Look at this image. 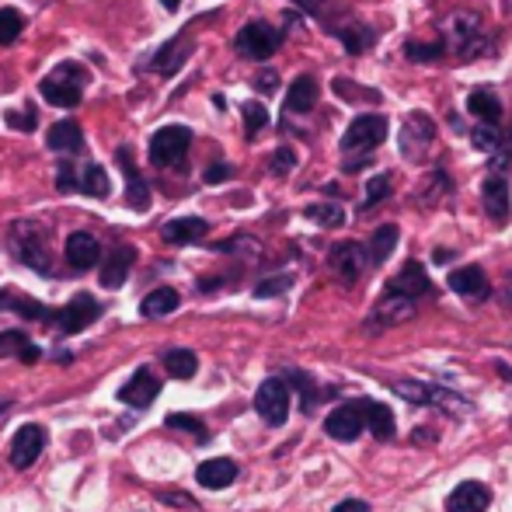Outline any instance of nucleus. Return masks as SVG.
Segmentation results:
<instances>
[{
    "label": "nucleus",
    "instance_id": "obj_1",
    "mask_svg": "<svg viewBox=\"0 0 512 512\" xmlns=\"http://www.w3.org/2000/svg\"><path fill=\"white\" fill-rule=\"evenodd\" d=\"M11 248L14 255L21 258L25 265H32L35 272H53V251L46 244V230L32 220H21L11 227Z\"/></svg>",
    "mask_w": 512,
    "mask_h": 512
},
{
    "label": "nucleus",
    "instance_id": "obj_2",
    "mask_svg": "<svg viewBox=\"0 0 512 512\" xmlns=\"http://www.w3.org/2000/svg\"><path fill=\"white\" fill-rule=\"evenodd\" d=\"M84 67L81 63H60L53 74L42 81V98L49 105H63V108H74L81 105V95H84Z\"/></svg>",
    "mask_w": 512,
    "mask_h": 512
},
{
    "label": "nucleus",
    "instance_id": "obj_3",
    "mask_svg": "<svg viewBox=\"0 0 512 512\" xmlns=\"http://www.w3.org/2000/svg\"><path fill=\"white\" fill-rule=\"evenodd\" d=\"M394 394H401L411 405H432V408H443L450 415H467L471 411V401H464L460 394L453 391H443V387H432V384H422V380H394Z\"/></svg>",
    "mask_w": 512,
    "mask_h": 512
},
{
    "label": "nucleus",
    "instance_id": "obj_4",
    "mask_svg": "<svg viewBox=\"0 0 512 512\" xmlns=\"http://www.w3.org/2000/svg\"><path fill=\"white\" fill-rule=\"evenodd\" d=\"M387 140V119L384 115H359L352 119V126L342 136V150L345 154L366 157L370 150H377Z\"/></svg>",
    "mask_w": 512,
    "mask_h": 512
},
{
    "label": "nucleus",
    "instance_id": "obj_5",
    "mask_svg": "<svg viewBox=\"0 0 512 512\" xmlns=\"http://www.w3.org/2000/svg\"><path fill=\"white\" fill-rule=\"evenodd\" d=\"M192 147V129L189 126H164L150 140V161L157 168H168V164H182V157Z\"/></svg>",
    "mask_w": 512,
    "mask_h": 512
},
{
    "label": "nucleus",
    "instance_id": "obj_6",
    "mask_svg": "<svg viewBox=\"0 0 512 512\" xmlns=\"http://www.w3.org/2000/svg\"><path fill=\"white\" fill-rule=\"evenodd\" d=\"M255 411L269 425H283L290 418V387L283 377H269L255 394Z\"/></svg>",
    "mask_w": 512,
    "mask_h": 512
},
{
    "label": "nucleus",
    "instance_id": "obj_7",
    "mask_svg": "<svg viewBox=\"0 0 512 512\" xmlns=\"http://www.w3.org/2000/svg\"><path fill=\"white\" fill-rule=\"evenodd\" d=\"M279 42H283V35L272 25H265V21H251V25H244L241 32H237V49H241V56H248V60H269L279 49Z\"/></svg>",
    "mask_w": 512,
    "mask_h": 512
},
{
    "label": "nucleus",
    "instance_id": "obj_8",
    "mask_svg": "<svg viewBox=\"0 0 512 512\" xmlns=\"http://www.w3.org/2000/svg\"><path fill=\"white\" fill-rule=\"evenodd\" d=\"M432 140H436V122L425 112H411L401 126V154L411 157V161H422L429 154Z\"/></svg>",
    "mask_w": 512,
    "mask_h": 512
},
{
    "label": "nucleus",
    "instance_id": "obj_9",
    "mask_svg": "<svg viewBox=\"0 0 512 512\" xmlns=\"http://www.w3.org/2000/svg\"><path fill=\"white\" fill-rule=\"evenodd\" d=\"M328 265H331V272H335V276L342 279L345 286H352V283H359V279H363V272H366V265H370V258H366L363 244L342 241V244H335V248H331Z\"/></svg>",
    "mask_w": 512,
    "mask_h": 512
},
{
    "label": "nucleus",
    "instance_id": "obj_10",
    "mask_svg": "<svg viewBox=\"0 0 512 512\" xmlns=\"http://www.w3.org/2000/svg\"><path fill=\"white\" fill-rule=\"evenodd\" d=\"M46 450V429L42 425H21L11 439V467L14 471H28Z\"/></svg>",
    "mask_w": 512,
    "mask_h": 512
},
{
    "label": "nucleus",
    "instance_id": "obj_11",
    "mask_svg": "<svg viewBox=\"0 0 512 512\" xmlns=\"http://www.w3.org/2000/svg\"><path fill=\"white\" fill-rule=\"evenodd\" d=\"M63 255H67V265L70 269H95L98 262H102V244H98L95 234H88V230H74V234L67 237V244H63Z\"/></svg>",
    "mask_w": 512,
    "mask_h": 512
},
{
    "label": "nucleus",
    "instance_id": "obj_12",
    "mask_svg": "<svg viewBox=\"0 0 512 512\" xmlns=\"http://www.w3.org/2000/svg\"><path fill=\"white\" fill-rule=\"evenodd\" d=\"M157 394H161V380H157L150 370H136L133 377L119 387V401L129 408H150Z\"/></svg>",
    "mask_w": 512,
    "mask_h": 512
},
{
    "label": "nucleus",
    "instance_id": "obj_13",
    "mask_svg": "<svg viewBox=\"0 0 512 512\" xmlns=\"http://www.w3.org/2000/svg\"><path fill=\"white\" fill-rule=\"evenodd\" d=\"M363 429L366 425H363V411H359V405H338L328 418H324V432H328L331 439H338V443H352V439H359Z\"/></svg>",
    "mask_w": 512,
    "mask_h": 512
},
{
    "label": "nucleus",
    "instance_id": "obj_14",
    "mask_svg": "<svg viewBox=\"0 0 512 512\" xmlns=\"http://www.w3.org/2000/svg\"><path fill=\"white\" fill-rule=\"evenodd\" d=\"M415 317V300L398 297V293H384L380 304L373 307L370 328H394V324H405Z\"/></svg>",
    "mask_w": 512,
    "mask_h": 512
},
{
    "label": "nucleus",
    "instance_id": "obj_15",
    "mask_svg": "<svg viewBox=\"0 0 512 512\" xmlns=\"http://www.w3.org/2000/svg\"><path fill=\"white\" fill-rule=\"evenodd\" d=\"M481 203H485V213L495 227H506L509 216H512V199H509L506 178H488V182L481 185Z\"/></svg>",
    "mask_w": 512,
    "mask_h": 512
},
{
    "label": "nucleus",
    "instance_id": "obj_16",
    "mask_svg": "<svg viewBox=\"0 0 512 512\" xmlns=\"http://www.w3.org/2000/svg\"><path fill=\"white\" fill-rule=\"evenodd\" d=\"M492 502V492L481 481H460L450 495H446V509L450 512H485Z\"/></svg>",
    "mask_w": 512,
    "mask_h": 512
},
{
    "label": "nucleus",
    "instance_id": "obj_17",
    "mask_svg": "<svg viewBox=\"0 0 512 512\" xmlns=\"http://www.w3.org/2000/svg\"><path fill=\"white\" fill-rule=\"evenodd\" d=\"M98 317V304H95V297H88V293H77L74 300H70L67 307L60 310V331L63 335H77V331H84L91 321Z\"/></svg>",
    "mask_w": 512,
    "mask_h": 512
},
{
    "label": "nucleus",
    "instance_id": "obj_18",
    "mask_svg": "<svg viewBox=\"0 0 512 512\" xmlns=\"http://www.w3.org/2000/svg\"><path fill=\"white\" fill-rule=\"evenodd\" d=\"M196 481L209 492H220V488L234 485L237 481V464L227 457H213V460H203V464L196 467Z\"/></svg>",
    "mask_w": 512,
    "mask_h": 512
},
{
    "label": "nucleus",
    "instance_id": "obj_19",
    "mask_svg": "<svg viewBox=\"0 0 512 512\" xmlns=\"http://www.w3.org/2000/svg\"><path fill=\"white\" fill-rule=\"evenodd\" d=\"M429 290H432V283L418 262H408L405 269L387 283V293H398V297H408V300L422 297V293H429Z\"/></svg>",
    "mask_w": 512,
    "mask_h": 512
},
{
    "label": "nucleus",
    "instance_id": "obj_20",
    "mask_svg": "<svg viewBox=\"0 0 512 512\" xmlns=\"http://www.w3.org/2000/svg\"><path fill=\"white\" fill-rule=\"evenodd\" d=\"M450 290L457 293V297L481 300V297H488V276L478 265H464V269L450 272Z\"/></svg>",
    "mask_w": 512,
    "mask_h": 512
},
{
    "label": "nucleus",
    "instance_id": "obj_21",
    "mask_svg": "<svg viewBox=\"0 0 512 512\" xmlns=\"http://www.w3.org/2000/svg\"><path fill=\"white\" fill-rule=\"evenodd\" d=\"M209 223L199 220V216H178V220L164 223V241L168 244H196L199 237H206Z\"/></svg>",
    "mask_w": 512,
    "mask_h": 512
},
{
    "label": "nucleus",
    "instance_id": "obj_22",
    "mask_svg": "<svg viewBox=\"0 0 512 512\" xmlns=\"http://www.w3.org/2000/svg\"><path fill=\"white\" fill-rule=\"evenodd\" d=\"M133 258H136V251L129 248V244H119V248L112 251V258L105 262V269H102V286L115 290V286L126 283L129 269H133Z\"/></svg>",
    "mask_w": 512,
    "mask_h": 512
},
{
    "label": "nucleus",
    "instance_id": "obj_23",
    "mask_svg": "<svg viewBox=\"0 0 512 512\" xmlns=\"http://www.w3.org/2000/svg\"><path fill=\"white\" fill-rule=\"evenodd\" d=\"M359 411H363V425L377 439H391L394 436V415H391V408H387V405H380V401H359Z\"/></svg>",
    "mask_w": 512,
    "mask_h": 512
},
{
    "label": "nucleus",
    "instance_id": "obj_24",
    "mask_svg": "<svg viewBox=\"0 0 512 512\" xmlns=\"http://www.w3.org/2000/svg\"><path fill=\"white\" fill-rule=\"evenodd\" d=\"M46 143L56 150V154H77V150L84 147V133H81V126L77 122H56L53 129H49V136H46Z\"/></svg>",
    "mask_w": 512,
    "mask_h": 512
},
{
    "label": "nucleus",
    "instance_id": "obj_25",
    "mask_svg": "<svg viewBox=\"0 0 512 512\" xmlns=\"http://www.w3.org/2000/svg\"><path fill=\"white\" fill-rule=\"evenodd\" d=\"M119 168H122V175H126V182H129V206L147 209L150 206V192H147V185L140 182V175H136V164H133L129 147H119Z\"/></svg>",
    "mask_w": 512,
    "mask_h": 512
},
{
    "label": "nucleus",
    "instance_id": "obj_26",
    "mask_svg": "<svg viewBox=\"0 0 512 512\" xmlns=\"http://www.w3.org/2000/svg\"><path fill=\"white\" fill-rule=\"evenodd\" d=\"M314 105H317V81L310 74L297 77V81H293V88H290V95H286V112L304 115Z\"/></svg>",
    "mask_w": 512,
    "mask_h": 512
},
{
    "label": "nucleus",
    "instance_id": "obj_27",
    "mask_svg": "<svg viewBox=\"0 0 512 512\" xmlns=\"http://www.w3.org/2000/svg\"><path fill=\"white\" fill-rule=\"evenodd\" d=\"M450 35H453V46H457L460 56H464V49L481 46L478 18H474V14H453V18H450Z\"/></svg>",
    "mask_w": 512,
    "mask_h": 512
},
{
    "label": "nucleus",
    "instance_id": "obj_28",
    "mask_svg": "<svg viewBox=\"0 0 512 512\" xmlns=\"http://www.w3.org/2000/svg\"><path fill=\"white\" fill-rule=\"evenodd\" d=\"M178 304H182V297H178L171 286H157V290H150L147 297H143V304H140V314H147V317H164V314H171Z\"/></svg>",
    "mask_w": 512,
    "mask_h": 512
},
{
    "label": "nucleus",
    "instance_id": "obj_29",
    "mask_svg": "<svg viewBox=\"0 0 512 512\" xmlns=\"http://www.w3.org/2000/svg\"><path fill=\"white\" fill-rule=\"evenodd\" d=\"M467 108H471V115H478V119L485 122V126H495V122L502 119L499 98H495L492 91H485V88L471 91V98H467Z\"/></svg>",
    "mask_w": 512,
    "mask_h": 512
},
{
    "label": "nucleus",
    "instance_id": "obj_30",
    "mask_svg": "<svg viewBox=\"0 0 512 512\" xmlns=\"http://www.w3.org/2000/svg\"><path fill=\"white\" fill-rule=\"evenodd\" d=\"M0 356H18L21 363H35L39 359V349L25 338V331H4L0 335Z\"/></svg>",
    "mask_w": 512,
    "mask_h": 512
},
{
    "label": "nucleus",
    "instance_id": "obj_31",
    "mask_svg": "<svg viewBox=\"0 0 512 512\" xmlns=\"http://www.w3.org/2000/svg\"><path fill=\"white\" fill-rule=\"evenodd\" d=\"M0 307L14 310V314L28 317V321H53V310H46L39 300L18 297V293H0Z\"/></svg>",
    "mask_w": 512,
    "mask_h": 512
},
{
    "label": "nucleus",
    "instance_id": "obj_32",
    "mask_svg": "<svg viewBox=\"0 0 512 512\" xmlns=\"http://www.w3.org/2000/svg\"><path fill=\"white\" fill-rule=\"evenodd\" d=\"M398 227L394 223H384V227L373 234V241H370V251H366V258H370L373 265H380V262H387V258L394 255V248H398Z\"/></svg>",
    "mask_w": 512,
    "mask_h": 512
},
{
    "label": "nucleus",
    "instance_id": "obj_33",
    "mask_svg": "<svg viewBox=\"0 0 512 512\" xmlns=\"http://www.w3.org/2000/svg\"><path fill=\"white\" fill-rule=\"evenodd\" d=\"M338 39L345 42V49H349V53H366V49L373 46V39H377V32H373L370 25H359V21H352V25L338 28Z\"/></svg>",
    "mask_w": 512,
    "mask_h": 512
},
{
    "label": "nucleus",
    "instance_id": "obj_34",
    "mask_svg": "<svg viewBox=\"0 0 512 512\" xmlns=\"http://www.w3.org/2000/svg\"><path fill=\"white\" fill-rule=\"evenodd\" d=\"M164 366H168L171 377L189 380V377H196L199 359H196V352H192V349H171L168 356H164Z\"/></svg>",
    "mask_w": 512,
    "mask_h": 512
},
{
    "label": "nucleus",
    "instance_id": "obj_35",
    "mask_svg": "<svg viewBox=\"0 0 512 512\" xmlns=\"http://www.w3.org/2000/svg\"><path fill=\"white\" fill-rule=\"evenodd\" d=\"M77 189L84 192V196H95V199H105L108 196V175H105V168L102 164H88V168L81 171V182H77Z\"/></svg>",
    "mask_w": 512,
    "mask_h": 512
},
{
    "label": "nucleus",
    "instance_id": "obj_36",
    "mask_svg": "<svg viewBox=\"0 0 512 512\" xmlns=\"http://www.w3.org/2000/svg\"><path fill=\"white\" fill-rule=\"evenodd\" d=\"M21 28H25L21 11H14V7H0V46H11V42L21 35Z\"/></svg>",
    "mask_w": 512,
    "mask_h": 512
},
{
    "label": "nucleus",
    "instance_id": "obj_37",
    "mask_svg": "<svg viewBox=\"0 0 512 512\" xmlns=\"http://www.w3.org/2000/svg\"><path fill=\"white\" fill-rule=\"evenodd\" d=\"M307 216L321 227H342L345 223V213L338 209L335 203H317V206H307Z\"/></svg>",
    "mask_w": 512,
    "mask_h": 512
},
{
    "label": "nucleus",
    "instance_id": "obj_38",
    "mask_svg": "<svg viewBox=\"0 0 512 512\" xmlns=\"http://www.w3.org/2000/svg\"><path fill=\"white\" fill-rule=\"evenodd\" d=\"M185 56H189V49H185V39L168 42V46H164V53H161V60H157V70H161V74H175L178 63H182Z\"/></svg>",
    "mask_w": 512,
    "mask_h": 512
},
{
    "label": "nucleus",
    "instance_id": "obj_39",
    "mask_svg": "<svg viewBox=\"0 0 512 512\" xmlns=\"http://www.w3.org/2000/svg\"><path fill=\"white\" fill-rule=\"evenodd\" d=\"M405 56L415 63H432L443 56V46L439 42H405Z\"/></svg>",
    "mask_w": 512,
    "mask_h": 512
},
{
    "label": "nucleus",
    "instance_id": "obj_40",
    "mask_svg": "<svg viewBox=\"0 0 512 512\" xmlns=\"http://www.w3.org/2000/svg\"><path fill=\"white\" fill-rule=\"evenodd\" d=\"M387 196H391V175H377V178H370V185H366V203L363 206L370 209Z\"/></svg>",
    "mask_w": 512,
    "mask_h": 512
},
{
    "label": "nucleus",
    "instance_id": "obj_41",
    "mask_svg": "<svg viewBox=\"0 0 512 512\" xmlns=\"http://www.w3.org/2000/svg\"><path fill=\"white\" fill-rule=\"evenodd\" d=\"M241 112H244V126H248L251 136H255L258 129L265 126V122H269V112H265V105H258V102H248V105L241 108Z\"/></svg>",
    "mask_w": 512,
    "mask_h": 512
},
{
    "label": "nucleus",
    "instance_id": "obj_42",
    "mask_svg": "<svg viewBox=\"0 0 512 512\" xmlns=\"http://www.w3.org/2000/svg\"><path fill=\"white\" fill-rule=\"evenodd\" d=\"M168 425H171V429L196 432L199 439H206V429H203V422H199L196 415H182V411H175V415H168Z\"/></svg>",
    "mask_w": 512,
    "mask_h": 512
},
{
    "label": "nucleus",
    "instance_id": "obj_43",
    "mask_svg": "<svg viewBox=\"0 0 512 512\" xmlns=\"http://www.w3.org/2000/svg\"><path fill=\"white\" fill-rule=\"evenodd\" d=\"M471 140H474V147H478V150H485V154H495V150H499V133H495L492 126H481V129H474V133H471Z\"/></svg>",
    "mask_w": 512,
    "mask_h": 512
},
{
    "label": "nucleus",
    "instance_id": "obj_44",
    "mask_svg": "<svg viewBox=\"0 0 512 512\" xmlns=\"http://www.w3.org/2000/svg\"><path fill=\"white\" fill-rule=\"evenodd\" d=\"M293 279L290 276H276V279H265V283L255 286V297H279V293L290 290Z\"/></svg>",
    "mask_w": 512,
    "mask_h": 512
},
{
    "label": "nucleus",
    "instance_id": "obj_45",
    "mask_svg": "<svg viewBox=\"0 0 512 512\" xmlns=\"http://www.w3.org/2000/svg\"><path fill=\"white\" fill-rule=\"evenodd\" d=\"M286 377H290V384H293V387H300V391H304V408H307V411L314 408V401H317L314 384H310V380H307L300 370H286Z\"/></svg>",
    "mask_w": 512,
    "mask_h": 512
},
{
    "label": "nucleus",
    "instance_id": "obj_46",
    "mask_svg": "<svg viewBox=\"0 0 512 512\" xmlns=\"http://www.w3.org/2000/svg\"><path fill=\"white\" fill-rule=\"evenodd\" d=\"M293 164H297V154H293L290 147H279L276 154H272V175H290Z\"/></svg>",
    "mask_w": 512,
    "mask_h": 512
},
{
    "label": "nucleus",
    "instance_id": "obj_47",
    "mask_svg": "<svg viewBox=\"0 0 512 512\" xmlns=\"http://www.w3.org/2000/svg\"><path fill=\"white\" fill-rule=\"evenodd\" d=\"M56 189H60V192H74L77 189L74 164H70V161H60V171H56Z\"/></svg>",
    "mask_w": 512,
    "mask_h": 512
},
{
    "label": "nucleus",
    "instance_id": "obj_48",
    "mask_svg": "<svg viewBox=\"0 0 512 512\" xmlns=\"http://www.w3.org/2000/svg\"><path fill=\"white\" fill-rule=\"evenodd\" d=\"M161 502H168V506H182V509H196V502L189 499V495H182V492H161L157 495Z\"/></svg>",
    "mask_w": 512,
    "mask_h": 512
},
{
    "label": "nucleus",
    "instance_id": "obj_49",
    "mask_svg": "<svg viewBox=\"0 0 512 512\" xmlns=\"http://www.w3.org/2000/svg\"><path fill=\"white\" fill-rule=\"evenodd\" d=\"M230 175H234V171H230V164H213V168L206 171V182H209V185H216V182H227Z\"/></svg>",
    "mask_w": 512,
    "mask_h": 512
},
{
    "label": "nucleus",
    "instance_id": "obj_50",
    "mask_svg": "<svg viewBox=\"0 0 512 512\" xmlns=\"http://www.w3.org/2000/svg\"><path fill=\"white\" fill-rule=\"evenodd\" d=\"M7 122H11V126H18V129H35V112H25V115L7 112Z\"/></svg>",
    "mask_w": 512,
    "mask_h": 512
},
{
    "label": "nucleus",
    "instance_id": "obj_51",
    "mask_svg": "<svg viewBox=\"0 0 512 512\" xmlns=\"http://www.w3.org/2000/svg\"><path fill=\"white\" fill-rule=\"evenodd\" d=\"M331 512H370V502H363V499H349V502H338Z\"/></svg>",
    "mask_w": 512,
    "mask_h": 512
},
{
    "label": "nucleus",
    "instance_id": "obj_52",
    "mask_svg": "<svg viewBox=\"0 0 512 512\" xmlns=\"http://www.w3.org/2000/svg\"><path fill=\"white\" fill-rule=\"evenodd\" d=\"M258 91H276L279 88V81H276V74L272 70H265V74H258Z\"/></svg>",
    "mask_w": 512,
    "mask_h": 512
},
{
    "label": "nucleus",
    "instance_id": "obj_53",
    "mask_svg": "<svg viewBox=\"0 0 512 512\" xmlns=\"http://www.w3.org/2000/svg\"><path fill=\"white\" fill-rule=\"evenodd\" d=\"M366 164H370V157H352V161H345V171H363Z\"/></svg>",
    "mask_w": 512,
    "mask_h": 512
},
{
    "label": "nucleus",
    "instance_id": "obj_54",
    "mask_svg": "<svg viewBox=\"0 0 512 512\" xmlns=\"http://www.w3.org/2000/svg\"><path fill=\"white\" fill-rule=\"evenodd\" d=\"M293 4L304 7L307 14H317V11H321V4H317V0H293Z\"/></svg>",
    "mask_w": 512,
    "mask_h": 512
},
{
    "label": "nucleus",
    "instance_id": "obj_55",
    "mask_svg": "<svg viewBox=\"0 0 512 512\" xmlns=\"http://www.w3.org/2000/svg\"><path fill=\"white\" fill-rule=\"evenodd\" d=\"M164 7H168V11H178V7H182V0H161Z\"/></svg>",
    "mask_w": 512,
    "mask_h": 512
},
{
    "label": "nucleus",
    "instance_id": "obj_56",
    "mask_svg": "<svg viewBox=\"0 0 512 512\" xmlns=\"http://www.w3.org/2000/svg\"><path fill=\"white\" fill-rule=\"evenodd\" d=\"M509 293H512V272H509Z\"/></svg>",
    "mask_w": 512,
    "mask_h": 512
},
{
    "label": "nucleus",
    "instance_id": "obj_57",
    "mask_svg": "<svg viewBox=\"0 0 512 512\" xmlns=\"http://www.w3.org/2000/svg\"><path fill=\"white\" fill-rule=\"evenodd\" d=\"M0 411H4V405H0Z\"/></svg>",
    "mask_w": 512,
    "mask_h": 512
}]
</instances>
